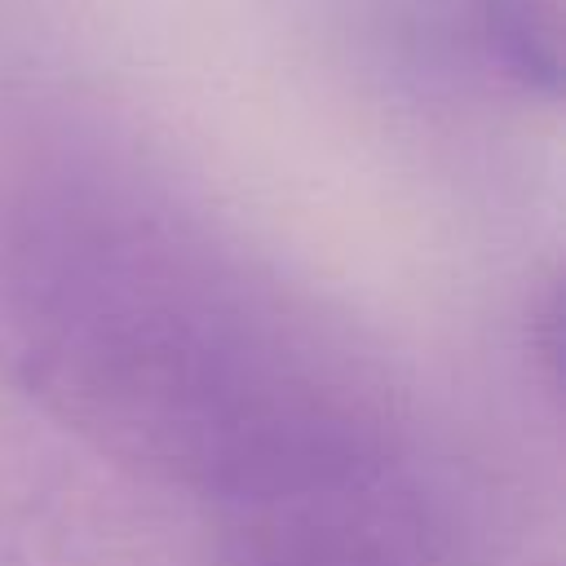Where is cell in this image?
Segmentation results:
<instances>
[{
	"label": "cell",
	"instance_id": "cell-1",
	"mask_svg": "<svg viewBox=\"0 0 566 566\" xmlns=\"http://www.w3.org/2000/svg\"><path fill=\"white\" fill-rule=\"evenodd\" d=\"M0 380L119 469L243 513L402 469L385 371L88 124L0 97Z\"/></svg>",
	"mask_w": 566,
	"mask_h": 566
},
{
	"label": "cell",
	"instance_id": "cell-3",
	"mask_svg": "<svg viewBox=\"0 0 566 566\" xmlns=\"http://www.w3.org/2000/svg\"><path fill=\"white\" fill-rule=\"evenodd\" d=\"M486 66L522 93L557 97L566 66L562 0H460Z\"/></svg>",
	"mask_w": 566,
	"mask_h": 566
},
{
	"label": "cell",
	"instance_id": "cell-2",
	"mask_svg": "<svg viewBox=\"0 0 566 566\" xmlns=\"http://www.w3.org/2000/svg\"><path fill=\"white\" fill-rule=\"evenodd\" d=\"M0 566H221V522L9 398Z\"/></svg>",
	"mask_w": 566,
	"mask_h": 566
}]
</instances>
